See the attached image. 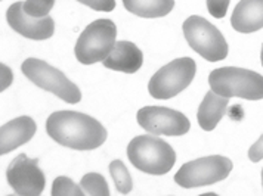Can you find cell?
Segmentation results:
<instances>
[{"label": "cell", "mask_w": 263, "mask_h": 196, "mask_svg": "<svg viewBox=\"0 0 263 196\" xmlns=\"http://www.w3.org/2000/svg\"><path fill=\"white\" fill-rule=\"evenodd\" d=\"M136 120L144 130L157 136H183L191 128L182 112L166 106H145L138 111Z\"/></svg>", "instance_id": "cell-9"}, {"label": "cell", "mask_w": 263, "mask_h": 196, "mask_svg": "<svg viewBox=\"0 0 263 196\" xmlns=\"http://www.w3.org/2000/svg\"><path fill=\"white\" fill-rule=\"evenodd\" d=\"M249 158L253 162H259L260 160H263V135L259 137V140L251 145V147L249 149Z\"/></svg>", "instance_id": "cell-24"}, {"label": "cell", "mask_w": 263, "mask_h": 196, "mask_svg": "<svg viewBox=\"0 0 263 196\" xmlns=\"http://www.w3.org/2000/svg\"><path fill=\"white\" fill-rule=\"evenodd\" d=\"M55 5V0H25L23 8L31 18H46Z\"/></svg>", "instance_id": "cell-20"}, {"label": "cell", "mask_w": 263, "mask_h": 196, "mask_svg": "<svg viewBox=\"0 0 263 196\" xmlns=\"http://www.w3.org/2000/svg\"><path fill=\"white\" fill-rule=\"evenodd\" d=\"M127 157L138 170L153 176L167 174L176 162V154L167 142L148 135L132 139Z\"/></svg>", "instance_id": "cell-2"}, {"label": "cell", "mask_w": 263, "mask_h": 196, "mask_svg": "<svg viewBox=\"0 0 263 196\" xmlns=\"http://www.w3.org/2000/svg\"><path fill=\"white\" fill-rule=\"evenodd\" d=\"M102 63L105 68L112 71L135 74L136 71H139V68L144 63V53L135 43L121 40L116 43L112 52Z\"/></svg>", "instance_id": "cell-13"}, {"label": "cell", "mask_w": 263, "mask_h": 196, "mask_svg": "<svg viewBox=\"0 0 263 196\" xmlns=\"http://www.w3.org/2000/svg\"><path fill=\"white\" fill-rule=\"evenodd\" d=\"M77 2L99 12H111L116 8V0H77Z\"/></svg>", "instance_id": "cell-22"}, {"label": "cell", "mask_w": 263, "mask_h": 196, "mask_svg": "<svg viewBox=\"0 0 263 196\" xmlns=\"http://www.w3.org/2000/svg\"><path fill=\"white\" fill-rule=\"evenodd\" d=\"M209 84L216 95L223 98H241L247 100L263 99V75L237 67L213 70Z\"/></svg>", "instance_id": "cell-3"}, {"label": "cell", "mask_w": 263, "mask_h": 196, "mask_svg": "<svg viewBox=\"0 0 263 196\" xmlns=\"http://www.w3.org/2000/svg\"><path fill=\"white\" fill-rule=\"evenodd\" d=\"M229 99L216 95L213 90L207 92L197 112V120L204 132L215 130L216 125L227 114Z\"/></svg>", "instance_id": "cell-15"}, {"label": "cell", "mask_w": 263, "mask_h": 196, "mask_svg": "<svg viewBox=\"0 0 263 196\" xmlns=\"http://www.w3.org/2000/svg\"><path fill=\"white\" fill-rule=\"evenodd\" d=\"M183 36L192 50H195L205 61H223L228 56V43L222 33L198 15L190 16L183 25Z\"/></svg>", "instance_id": "cell-5"}, {"label": "cell", "mask_w": 263, "mask_h": 196, "mask_svg": "<svg viewBox=\"0 0 263 196\" xmlns=\"http://www.w3.org/2000/svg\"><path fill=\"white\" fill-rule=\"evenodd\" d=\"M24 2H16L6 11V21L18 34L31 40H46L55 33V23L50 16L31 18L23 8Z\"/></svg>", "instance_id": "cell-11"}, {"label": "cell", "mask_w": 263, "mask_h": 196, "mask_svg": "<svg viewBox=\"0 0 263 196\" xmlns=\"http://www.w3.org/2000/svg\"><path fill=\"white\" fill-rule=\"evenodd\" d=\"M195 71L197 63L188 56L168 62L151 77L148 92L153 98L161 100L173 98L191 84Z\"/></svg>", "instance_id": "cell-7"}, {"label": "cell", "mask_w": 263, "mask_h": 196, "mask_svg": "<svg viewBox=\"0 0 263 196\" xmlns=\"http://www.w3.org/2000/svg\"><path fill=\"white\" fill-rule=\"evenodd\" d=\"M6 180L15 193L21 196H39L43 193L46 179L39 160H31L25 154H20L6 170Z\"/></svg>", "instance_id": "cell-10"}, {"label": "cell", "mask_w": 263, "mask_h": 196, "mask_svg": "<svg viewBox=\"0 0 263 196\" xmlns=\"http://www.w3.org/2000/svg\"><path fill=\"white\" fill-rule=\"evenodd\" d=\"M109 172L114 179V183H116L119 193H121V195L130 193V190L133 189V180H132L126 165L120 160H114L109 164Z\"/></svg>", "instance_id": "cell-17"}, {"label": "cell", "mask_w": 263, "mask_h": 196, "mask_svg": "<svg viewBox=\"0 0 263 196\" xmlns=\"http://www.w3.org/2000/svg\"><path fill=\"white\" fill-rule=\"evenodd\" d=\"M232 28L242 34L263 28V0H239L231 16Z\"/></svg>", "instance_id": "cell-14"}, {"label": "cell", "mask_w": 263, "mask_h": 196, "mask_svg": "<svg viewBox=\"0 0 263 196\" xmlns=\"http://www.w3.org/2000/svg\"><path fill=\"white\" fill-rule=\"evenodd\" d=\"M48 135L62 146L92 150L107 140V130L98 120L76 111H57L46 121Z\"/></svg>", "instance_id": "cell-1"}, {"label": "cell", "mask_w": 263, "mask_h": 196, "mask_svg": "<svg viewBox=\"0 0 263 196\" xmlns=\"http://www.w3.org/2000/svg\"><path fill=\"white\" fill-rule=\"evenodd\" d=\"M80 186L83 189L84 195L109 196V187H108L107 180L98 172H89V174L83 176Z\"/></svg>", "instance_id": "cell-18"}, {"label": "cell", "mask_w": 263, "mask_h": 196, "mask_svg": "<svg viewBox=\"0 0 263 196\" xmlns=\"http://www.w3.org/2000/svg\"><path fill=\"white\" fill-rule=\"evenodd\" d=\"M21 71L25 77L43 90H48L68 103H79L82 100V92L72 81H70L62 71L53 68L48 62L28 58L23 62Z\"/></svg>", "instance_id": "cell-6"}, {"label": "cell", "mask_w": 263, "mask_h": 196, "mask_svg": "<svg viewBox=\"0 0 263 196\" xmlns=\"http://www.w3.org/2000/svg\"><path fill=\"white\" fill-rule=\"evenodd\" d=\"M52 195L53 196H83L84 192L82 186L72 182L71 179L60 176L53 180L52 184Z\"/></svg>", "instance_id": "cell-19"}, {"label": "cell", "mask_w": 263, "mask_h": 196, "mask_svg": "<svg viewBox=\"0 0 263 196\" xmlns=\"http://www.w3.org/2000/svg\"><path fill=\"white\" fill-rule=\"evenodd\" d=\"M123 5L141 18H161L172 12L175 0H123Z\"/></svg>", "instance_id": "cell-16"}, {"label": "cell", "mask_w": 263, "mask_h": 196, "mask_svg": "<svg viewBox=\"0 0 263 196\" xmlns=\"http://www.w3.org/2000/svg\"><path fill=\"white\" fill-rule=\"evenodd\" d=\"M260 62H262V67H263V46H262V52H260Z\"/></svg>", "instance_id": "cell-25"}, {"label": "cell", "mask_w": 263, "mask_h": 196, "mask_svg": "<svg viewBox=\"0 0 263 196\" xmlns=\"http://www.w3.org/2000/svg\"><path fill=\"white\" fill-rule=\"evenodd\" d=\"M117 27L111 19H96L80 34L74 53L83 65L104 62L116 46Z\"/></svg>", "instance_id": "cell-4"}, {"label": "cell", "mask_w": 263, "mask_h": 196, "mask_svg": "<svg viewBox=\"0 0 263 196\" xmlns=\"http://www.w3.org/2000/svg\"><path fill=\"white\" fill-rule=\"evenodd\" d=\"M229 0H207V9L213 18H223L228 12Z\"/></svg>", "instance_id": "cell-21"}, {"label": "cell", "mask_w": 263, "mask_h": 196, "mask_svg": "<svg viewBox=\"0 0 263 196\" xmlns=\"http://www.w3.org/2000/svg\"><path fill=\"white\" fill-rule=\"evenodd\" d=\"M262 186H263V170H262Z\"/></svg>", "instance_id": "cell-26"}, {"label": "cell", "mask_w": 263, "mask_h": 196, "mask_svg": "<svg viewBox=\"0 0 263 196\" xmlns=\"http://www.w3.org/2000/svg\"><path fill=\"white\" fill-rule=\"evenodd\" d=\"M13 74L12 71H11V68L2 62V63H0V92L6 90L8 87L11 86Z\"/></svg>", "instance_id": "cell-23"}, {"label": "cell", "mask_w": 263, "mask_h": 196, "mask_svg": "<svg viewBox=\"0 0 263 196\" xmlns=\"http://www.w3.org/2000/svg\"><path fill=\"white\" fill-rule=\"evenodd\" d=\"M232 171V161L227 157L212 155L183 164L175 176V182L183 189L201 187L225 180Z\"/></svg>", "instance_id": "cell-8"}, {"label": "cell", "mask_w": 263, "mask_h": 196, "mask_svg": "<svg viewBox=\"0 0 263 196\" xmlns=\"http://www.w3.org/2000/svg\"><path fill=\"white\" fill-rule=\"evenodd\" d=\"M37 125L30 117H18L0 127V154L6 155L33 139Z\"/></svg>", "instance_id": "cell-12"}]
</instances>
